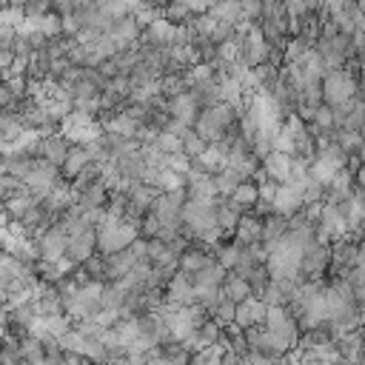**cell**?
Returning a JSON list of instances; mask_svg holds the SVG:
<instances>
[{
	"label": "cell",
	"instance_id": "11",
	"mask_svg": "<svg viewBox=\"0 0 365 365\" xmlns=\"http://www.w3.org/2000/svg\"><path fill=\"white\" fill-rule=\"evenodd\" d=\"M94 251H97V228H86V231H80V234L71 237L66 257L74 265H83V262H88L94 257Z\"/></svg>",
	"mask_w": 365,
	"mask_h": 365
},
{
	"label": "cell",
	"instance_id": "12",
	"mask_svg": "<svg viewBox=\"0 0 365 365\" xmlns=\"http://www.w3.org/2000/svg\"><path fill=\"white\" fill-rule=\"evenodd\" d=\"M331 248H334V257H331V271H334L336 277H345V274H348V271L356 265V254H359V245H356L351 237H345V240L334 242Z\"/></svg>",
	"mask_w": 365,
	"mask_h": 365
},
{
	"label": "cell",
	"instance_id": "2",
	"mask_svg": "<svg viewBox=\"0 0 365 365\" xmlns=\"http://www.w3.org/2000/svg\"><path fill=\"white\" fill-rule=\"evenodd\" d=\"M137 240H140V225L128 222V220H123L120 225H111V228H97V251L106 254V257L117 254V251H125Z\"/></svg>",
	"mask_w": 365,
	"mask_h": 365
},
{
	"label": "cell",
	"instance_id": "15",
	"mask_svg": "<svg viewBox=\"0 0 365 365\" xmlns=\"http://www.w3.org/2000/svg\"><path fill=\"white\" fill-rule=\"evenodd\" d=\"M197 160H200V165L205 168V174H220V171H225V168H228L231 145H228L225 140L211 143V145L205 148V154H202V157H197Z\"/></svg>",
	"mask_w": 365,
	"mask_h": 365
},
{
	"label": "cell",
	"instance_id": "28",
	"mask_svg": "<svg viewBox=\"0 0 365 365\" xmlns=\"http://www.w3.org/2000/svg\"><path fill=\"white\" fill-rule=\"evenodd\" d=\"M240 182H245L242 177H240V171H234L231 165L225 168V171H220V174H214V185H217V194L222 197V200H228L234 191H237V185Z\"/></svg>",
	"mask_w": 365,
	"mask_h": 365
},
{
	"label": "cell",
	"instance_id": "23",
	"mask_svg": "<svg viewBox=\"0 0 365 365\" xmlns=\"http://www.w3.org/2000/svg\"><path fill=\"white\" fill-rule=\"evenodd\" d=\"M242 214H245V211H240L231 200H222V202L217 205V225H220L225 234H237V225H240Z\"/></svg>",
	"mask_w": 365,
	"mask_h": 365
},
{
	"label": "cell",
	"instance_id": "34",
	"mask_svg": "<svg viewBox=\"0 0 365 365\" xmlns=\"http://www.w3.org/2000/svg\"><path fill=\"white\" fill-rule=\"evenodd\" d=\"M217 262L225 268V271H234L237 262H240V245L231 242V245H217Z\"/></svg>",
	"mask_w": 365,
	"mask_h": 365
},
{
	"label": "cell",
	"instance_id": "4",
	"mask_svg": "<svg viewBox=\"0 0 365 365\" xmlns=\"http://www.w3.org/2000/svg\"><path fill=\"white\" fill-rule=\"evenodd\" d=\"M268 57H271V43L265 40V34H262V29H259V23H257V26L242 37L240 60H242L248 68H257V66L268 63Z\"/></svg>",
	"mask_w": 365,
	"mask_h": 365
},
{
	"label": "cell",
	"instance_id": "27",
	"mask_svg": "<svg viewBox=\"0 0 365 365\" xmlns=\"http://www.w3.org/2000/svg\"><path fill=\"white\" fill-rule=\"evenodd\" d=\"M222 291H225V297H228V299H234V302H242V299L254 297V291H251V282H248L245 277H237L234 271L228 274V279H225Z\"/></svg>",
	"mask_w": 365,
	"mask_h": 365
},
{
	"label": "cell",
	"instance_id": "3",
	"mask_svg": "<svg viewBox=\"0 0 365 365\" xmlns=\"http://www.w3.org/2000/svg\"><path fill=\"white\" fill-rule=\"evenodd\" d=\"M63 180V171L57 168V165H51V163H46V160H40L37 157V163H34V168H31V174L23 180L26 182V191L29 194H34L40 202L48 197V191L57 185Z\"/></svg>",
	"mask_w": 365,
	"mask_h": 365
},
{
	"label": "cell",
	"instance_id": "7",
	"mask_svg": "<svg viewBox=\"0 0 365 365\" xmlns=\"http://www.w3.org/2000/svg\"><path fill=\"white\" fill-rule=\"evenodd\" d=\"M68 151H71V140L66 134H60V131L57 134H46L40 140V145H37V157L51 163V165H57L60 171H63V165L68 160Z\"/></svg>",
	"mask_w": 365,
	"mask_h": 365
},
{
	"label": "cell",
	"instance_id": "36",
	"mask_svg": "<svg viewBox=\"0 0 365 365\" xmlns=\"http://www.w3.org/2000/svg\"><path fill=\"white\" fill-rule=\"evenodd\" d=\"M154 145H157L163 154H180V151H182V137L168 134V131H160L157 140H154Z\"/></svg>",
	"mask_w": 365,
	"mask_h": 365
},
{
	"label": "cell",
	"instance_id": "43",
	"mask_svg": "<svg viewBox=\"0 0 365 365\" xmlns=\"http://www.w3.org/2000/svg\"><path fill=\"white\" fill-rule=\"evenodd\" d=\"M356 299L365 305V285H362V288H356Z\"/></svg>",
	"mask_w": 365,
	"mask_h": 365
},
{
	"label": "cell",
	"instance_id": "9",
	"mask_svg": "<svg viewBox=\"0 0 365 365\" xmlns=\"http://www.w3.org/2000/svg\"><path fill=\"white\" fill-rule=\"evenodd\" d=\"M265 317H268V305L259 297H248V299L237 302V319H234V325H240L242 331H248V328L265 325Z\"/></svg>",
	"mask_w": 365,
	"mask_h": 365
},
{
	"label": "cell",
	"instance_id": "10",
	"mask_svg": "<svg viewBox=\"0 0 365 365\" xmlns=\"http://www.w3.org/2000/svg\"><path fill=\"white\" fill-rule=\"evenodd\" d=\"M165 299H168L171 305H177V308L200 302V299H197V288H194L191 277H188V274H182V271H177V274H174V279L168 282V288H165Z\"/></svg>",
	"mask_w": 365,
	"mask_h": 365
},
{
	"label": "cell",
	"instance_id": "39",
	"mask_svg": "<svg viewBox=\"0 0 365 365\" xmlns=\"http://www.w3.org/2000/svg\"><path fill=\"white\" fill-rule=\"evenodd\" d=\"M168 168H171V171H177V174H182V177H188V174H191V168H194V160H191V157H185L182 151H180V154H168Z\"/></svg>",
	"mask_w": 365,
	"mask_h": 365
},
{
	"label": "cell",
	"instance_id": "40",
	"mask_svg": "<svg viewBox=\"0 0 365 365\" xmlns=\"http://www.w3.org/2000/svg\"><path fill=\"white\" fill-rule=\"evenodd\" d=\"M242 17L259 23L262 20V0H242Z\"/></svg>",
	"mask_w": 365,
	"mask_h": 365
},
{
	"label": "cell",
	"instance_id": "18",
	"mask_svg": "<svg viewBox=\"0 0 365 365\" xmlns=\"http://www.w3.org/2000/svg\"><path fill=\"white\" fill-rule=\"evenodd\" d=\"M217 342H222V325H220L217 319H208V322H202V325L197 328V334H194L188 342H182V345L191 348V351H202V348H211V345H217Z\"/></svg>",
	"mask_w": 365,
	"mask_h": 365
},
{
	"label": "cell",
	"instance_id": "33",
	"mask_svg": "<svg viewBox=\"0 0 365 365\" xmlns=\"http://www.w3.org/2000/svg\"><path fill=\"white\" fill-rule=\"evenodd\" d=\"M208 145H211V143H205V140H202V137H200V134H197L194 128H191V131H188V134L182 137V154H185V157H191V160L202 157Z\"/></svg>",
	"mask_w": 365,
	"mask_h": 365
},
{
	"label": "cell",
	"instance_id": "13",
	"mask_svg": "<svg viewBox=\"0 0 365 365\" xmlns=\"http://www.w3.org/2000/svg\"><path fill=\"white\" fill-rule=\"evenodd\" d=\"M106 257V254H103ZM140 262H145V259H140L131 248H125V251H117V254H108L106 257V279H123L131 268H137Z\"/></svg>",
	"mask_w": 365,
	"mask_h": 365
},
{
	"label": "cell",
	"instance_id": "24",
	"mask_svg": "<svg viewBox=\"0 0 365 365\" xmlns=\"http://www.w3.org/2000/svg\"><path fill=\"white\" fill-rule=\"evenodd\" d=\"M208 262H211V257H208V251H205V248H200V245H188V251L180 257V271L191 277V274L202 271Z\"/></svg>",
	"mask_w": 365,
	"mask_h": 365
},
{
	"label": "cell",
	"instance_id": "29",
	"mask_svg": "<svg viewBox=\"0 0 365 365\" xmlns=\"http://www.w3.org/2000/svg\"><path fill=\"white\" fill-rule=\"evenodd\" d=\"M163 17H165L168 23H174V26H182V23H188L194 14H191V9H188L185 0H168V3L163 6Z\"/></svg>",
	"mask_w": 365,
	"mask_h": 365
},
{
	"label": "cell",
	"instance_id": "37",
	"mask_svg": "<svg viewBox=\"0 0 365 365\" xmlns=\"http://www.w3.org/2000/svg\"><path fill=\"white\" fill-rule=\"evenodd\" d=\"M157 188H160V191H177V188H185V177L177 174V171H171V168H165V171H160Z\"/></svg>",
	"mask_w": 365,
	"mask_h": 365
},
{
	"label": "cell",
	"instance_id": "17",
	"mask_svg": "<svg viewBox=\"0 0 365 365\" xmlns=\"http://www.w3.org/2000/svg\"><path fill=\"white\" fill-rule=\"evenodd\" d=\"M234 242H237V245L262 242V217H257L254 211L242 214V220H240V225H237V234H234Z\"/></svg>",
	"mask_w": 365,
	"mask_h": 365
},
{
	"label": "cell",
	"instance_id": "38",
	"mask_svg": "<svg viewBox=\"0 0 365 365\" xmlns=\"http://www.w3.org/2000/svg\"><path fill=\"white\" fill-rule=\"evenodd\" d=\"M26 9H17V6H9V9H3V17H0V26H11V29H23V23H26Z\"/></svg>",
	"mask_w": 365,
	"mask_h": 365
},
{
	"label": "cell",
	"instance_id": "25",
	"mask_svg": "<svg viewBox=\"0 0 365 365\" xmlns=\"http://www.w3.org/2000/svg\"><path fill=\"white\" fill-rule=\"evenodd\" d=\"M34 205H40V200H37L34 194L23 191V194H17V197L6 200V217H11V220L23 222V217H26V214H29V211H31Z\"/></svg>",
	"mask_w": 365,
	"mask_h": 365
},
{
	"label": "cell",
	"instance_id": "35",
	"mask_svg": "<svg viewBox=\"0 0 365 365\" xmlns=\"http://www.w3.org/2000/svg\"><path fill=\"white\" fill-rule=\"evenodd\" d=\"M211 317H214V319H217V322H220L222 328L234 325V319H237V302L225 297V299H222V302H220V305L214 308V314H211Z\"/></svg>",
	"mask_w": 365,
	"mask_h": 365
},
{
	"label": "cell",
	"instance_id": "21",
	"mask_svg": "<svg viewBox=\"0 0 365 365\" xmlns=\"http://www.w3.org/2000/svg\"><path fill=\"white\" fill-rule=\"evenodd\" d=\"M228 200H231L240 211H245V214H248V208L254 211V205L259 202V185H257L254 180H245V182H240V185H237V191H234Z\"/></svg>",
	"mask_w": 365,
	"mask_h": 365
},
{
	"label": "cell",
	"instance_id": "30",
	"mask_svg": "<svg viewBox=\"0 0 365 365\" xmlns=\"http://www.w3.org/2000/svg\"><path fill=\"white\" fill-rule=\"evenodd\" d=\"M23 131H26V125L20 123L17 111H3V120H0V137H3V143L17 140Z\"/></svg>",
	"mask_w": 365,
	"mask_h": 365
},
{
	"label": "cell",
	"instance_id": "22",
	"mask_svg": "<svg viewBox=\"0 0 365 365\" xmlns=\"http://www.w3.org/2000/svg\"><path fill=\"white\" fill-rule=\"evenodd\" d=\"M288 228H291V220H288V217H282V214L265 217V220H262V242H265V245L279 242V240L288 234Z\"/></svg>",
	"mask_w": 365,
	"mask_h": 365
},
{
	"label": "cell",
	"instance_id": "16",
	"mask_svg": "<svg viewBox=\"0 0 365 365\" xmlns=\"http://www.w3.org/2000/svg\"><path fill=\"white\" fill-rule=\"evenodd\" d=\"M262 171L268 174V180L274 182H285L294 171V157L291 154H282V151H271L265 160H262Z\"/></svg>",
	"mask_w": 365,
	"mask_h": 365
},
{
	"label": "cell",
	"instance_id": "8",
	"mask_svg": "<svg viewBox=\"0 0 365 365\" xmlns=\"http://www.w3.org/2000/svg\"><path fill=\"white\" fill-rule=\"evenodd\" d=\"M165 111H168V117L182 120V123H188V125L194 128V120L200 117L202 108H200L194 91L188 88V91H182V94H177V97H171V100H165Z\"/></svg>",
	"mask_w": 365,
	"mask_h": 365
},
{
	"label": "cell",
	"instance_id": "6",
	"mask_svg": "<svg viewBox=\"0 0 365 365\" xmlns=\"http://www.w3.org/2000/svg\"><path fill=\"white\" fill-rule=\"evenodd\" d=\"M331 257H334V248L314 240L302 251V274H305V279H319L331 268Z\"/></svg>",
	"mask_w": 365,
	"mask_h": 365
},
{
	"label": "cell",
	"instance_id": "44",
	"mask_svg": "<svg viewBox=\"0 0 365 365\" xmlns=\"http://www.w3.org/2000/svg\"><path fill=\"white\" fill-rule=\"evenodd\" d=\"M274 365H291V362H288V356H279V359H274Z\"/></svg>",
	"mask_w": 365,
	"mask_h": 365
},
{
	"label": "cell",
	"instance_id": "19",
	"mask_svg": "<svg viewBox=\"0 0 365 365\" xmlns=\"http://www.w3.org/2000/svg\"><path fill=\"white\" fill-rule=\"evenodd\" d=\"M94 163V157L88 154V148L86 145H71V151H68V160H66V165H63V180L68 182H74L88 165Z\"/></svg>",
	"mask_w": 365,
	"mask_h": 365
},
{
	"label": "cell",
	"instance_id": "41",
	"mask_svg": "<svg viewBox=\"0 0 365 365\" xmlns=\"http://www.w3.org/2000/svg\"><path fill=\"white\" fill-rule=\"evenodd\" d=\"M257 185H259V200H262V202H274V200H277L279 182H274V180H262V182H257Z\"/></svg>",
	"mask_w": 365,
	"mask_h": 365
},
{
	"label": "cell",
	"instance_id": "42",
	"mask_svg": "<svg viewBox=\"0 0 365 365\" xmlns=\"http://www.w3.org/2000/svg\"><path fill=\"white\" fill-rule=\"evenodd\" d=\"M356 185H359V188L365 191V163H362V168L356 171Z\"/></svg>",
	"mask_w": 365,
	"mask_h": 365
},
{
	"label": "cell",
	"instance_id": "14",
	"mask_svg": "<svg viewBox=\"0 0 365 365\" xmlns=\"http://www.w3.org/2000/svg\"><path fill=\"white\" fill-rule=\"evenodd\" d=\"M302 208H305L302 191H297V188L279 182V191H277V200H274V214H282V217L291 220V217H297Z\"/></svg>",
	"mask_w": 365,
	"mask_h": 365
},
{
	"label": "cell",
	"instance_id": "5",
	"mask_svg": "<svg viewBox=\"0 0 365 365\" xmlns=\"http://www.w3.org/2000/svg\"><path fill=\"white\" fill-rule=\"evenodd\" d=\"M68 242H71V237L66 234V228H63L60 222H54V225L37 240L40 259H46V262H60V259L68 254Z\"/></svg>",
	"mask_w": 365,
	"mask_h": 365
},
{
	"label": "cell",
	"instance_id": "26",
	"mask_svg": "<svg viewBox=\"0 0 365 365\" xmlns=\"http://www.w3.org/2000/svg\"><path fill=\"white\" fill-rule=\"evenodd\" d=\"M225 342H217L211 348H202V351H194L188 365H225Z\"/></svg>",
	"mask_w": 365,
	"mask_h": 365
},
{
	"label": "cell",
	"instance_id": "20",
	"mask_svg": "<svg viewBox=\"0 0 365 365\" xmlns=\"http://www.w3.org/2000/svg\"><path fill=\"white\" fill-rule=\"evenodd\" d=\"M208 14L217 23H225V26H234V29H237L240 20H245L242 17V0H217V6Z\"/></svg>",
	"mask_w": 365,
	"mask_h": 365
},
{
	"label": "cell",
	"instance_id": "1",
	"mask_svg": "<svg viewBox=\"0 0 365 365\" xmlns=\"http://www.w3.org/2000/svg\"><path fill=\"white\" fill-rule=\"evenodd\" d=\"M322 94H325V106H342L348 100H354L359 94V80L348 71V68H336L328 71L322 80Z\"/></svg>",
	"mask_w": 365,
	"mask_h": 365
},
{
	"label": "cell",
	"instance_id": "32",
	"mask_svg": "<svg viewBox=\"0 0 365 365\" xmlns=\"http://www.w3.org/2000/svg\"><path fill=\"white\" fill-rule=\"evenodd\" d=\"M131 17H134V23H137V26L145 31V29H148L154 20H160V17H163V6H154V3H143V6H140L134 14H131Z\"/></svg>",
	"mask_w": 365,
	"mask_h": 365
},
{
	"label": "cell",
	"instance_id": "31",
	"mask_svg": "<svg viewBox=\"0 0 365 365\" xmlns=\"http://www.w3.org/2000/svg\"><path fill=\"white\" fill-rule=\"evenodd\" d=\"M336 143H339V148L348 154V157H359V151H362V145H365V140H362V131H336Z\"/></svg>",
	"mask_w": 365,
	"mask_h": 365
}]
</instances>
